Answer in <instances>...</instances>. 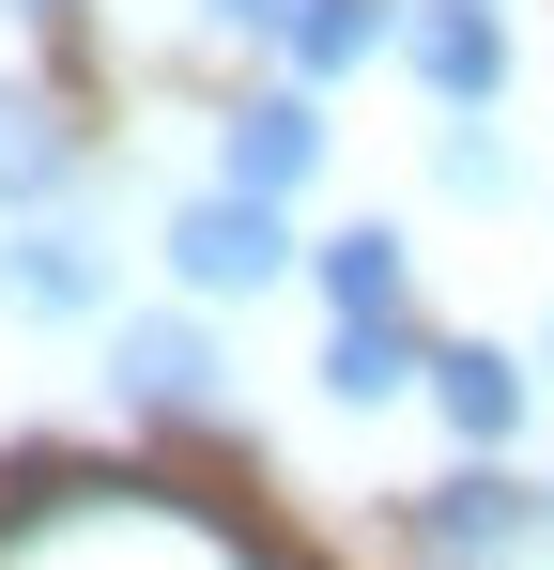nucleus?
<instances>
[{"mask_svg":"<svg viewBox=\"0 0 554 570\" xmlns=\"http://www.w3.org/2000/svg\"><path fill=\"white\" fill-rule=\"evenodd\" d=\"M0 570H263V556L170 493H139V478H62L47 509L0 524Z\"/></svg>","mask_w":554,"mask_h":570,"instance_id":"obj_1","label":"nucleus"},{"mask_svg":"<svg viewBox=\"0 0 554 570\" xmlns=\"http://www.w3.org/2000/svg\"><path fill=\"white\" fill-rule=\"evenodd\" d=\"M293 263H308V247H293V216H277V200H247V186L170 200V278H185V293H277Z\"/></svg>","mask_w":554,"mask_h":570,"instance_id":"obj_2","label":"nucleus"},{"mask_svg":"<svg viewBox=\"0 0 554 570\" xmlns=\"http://www.w3.org/2000/svg\"><path fill=\"white\" fill-rule=\"evenodd\" d=\"M400 62L447 108H493L508 94V16H493V0H400Z\"/></svg>","mask_w":554,"mask_h":570,"instance_id":"obj_3","label":"nucleus"},{"mask_svg":"<svg viewBox=\"0 0 554 570\" xmlns=\"http://www.w3.org/2000/svg\"><path fill=\"white\" fill-rule=\"evenodd\" d=\"M416 540H432L447 570H493V556H524V540H540V493H524L508 463H462L447 493H416Z\"/></svg>","mask_w":554,"mask_h":570,"instance_id":"obj_4","label":"nucleus"},{"mask_svg":"<svg viewBox=\"0 0 554 570\" xmlns=\"http://www.w3.org/2000/svg\"><path fill=\"white\" fill-rule=\"evenodd\" d=\"M324 170V108L308 94H247L231 124H216V186H247V200H293Z\"/></svg>","mask_w":554,"mask_h":570,"instance_id":"obj_5","label":"nucleus"},{"mask_svg":"<svg viewBox=\"0 0 554 570\" xmlns=\"http://www.w3.org/2000/svg\"><path fill=\"white\" fill-rule=\"evenodd\" d=\"M108 385H123L139 416H200V401H216V340L170 324V308H139V324L108 340Z\"/></svg>","mask_w":554,"mask_h":570,"instance_id":"obj_6","label":"nucleus"},{"mask_svg":"<svg viewBox=\"0 0 554 570\" xmlns=\"http://www.w3.org/2000/svg\"><path fill=\"white\" fill-rule=\"evenodd\" d=\"M432 416H447L462 448H508L524 432V355L508 340H432Z\"/></svg>","mask_w":554,"mask_h":570,"instance_id":"obj_7","label":"nucleus"},{"mask_svg":"<svg viewBox=\"0 0 554 570\" xmlns=\"http://www.w3.org/2000/svg\"><path fill=\"white\" fill-rule=\"evenodd\" d=\"M308 278H324V308H339V324H385L416 263H400V232H385V216H355V232H324V247H308Z\"/></svg>","mask_w":554,"mask_h":570,"instance_id":"obj_8","label":"nucleus"},{"mask_svg":"<svg viewBox=\"0 0 554 570\" xmlns=\"http://www.w3.org/2000/svg\"><path fill=\"white\" fill-rule=\"evenodd\" d=\"M400 385H432V340H416V324H400V308H385V324H339V340H324V401H400Z\"/></svg>","mask_w":554,"mask_h":570,"instance_id":"obj_9","label":"nucleus"},{"mask_svg":"<svg viewBox=\"0 0 554 570\" xmlns=\"http://www.w3.org/2000/svg\"><path fill=\"white\" fill-rule=\"evenodd\" d=\"M0 293L62 324V308H92V293H108V263H92V247H78V232H62V216H31V232L0 247Z\"/></svg>","mask_w":554,"mask_h":570,"instance_id":"obj_10","label":"nucleus"},{"mask_svg":"<svg viewBox=\"0 0 554 570\" xmlns=\"http://www.w3.org/2000/svg\"><path fill=\"white\" fill-rule=\"evenodd\" d=\"M369 47H400V0H308V31H293L308 78H355Z\"/></svg>","mask_w":554,"mask_h":570,"instance_id":"obj_11","label":"nucleus"},{"mask_svg":"<svg viewBox=\"0 0 554 570\" xmlns=\"http://www.w3.org/2000/svg\"><path fill=\"white\" fill-rule=\"evenodd\" d=\"M47 186H62V124L31 94H0V200H47Z\"/></svg>","mask_w":554,"mask_h":570,"instance_id":"obj_12","label":"nucleus"},{"mask_svg":"<svg viewBox=\"0 0 554 570\" xmlns=\"http://www.w3.org/2000/svg\"><path fill=\"white\" fill-rule=\"evenodd\" d=\"M432 170H447V200H508V139H477V124H447V155H432Z\"/></svg>","mask_w":554,"mask_h":570,"instance_id":"obj_13","label":"nucleus"},{"mask_svg":"<svg viewBox=\"0 0 554 570\" xmlns=\"http://www.w3.org/2000/svg\"><path fill=\"white\" fill-rule=\"evenodd\" d=\"M200 16H216V31H263V47H293V31H308V0H200Z\"/></svg>","mask_w":554,"mask_h":570,"instance_id":"obj_14","label":"nucleus"},{"mask_svg":"<svg viewBox=\"0 0 554 570\" xmlns=\"http://www.w3.org/2000/svg\"><path fill=\"white\" fill-rule=\"evenodd\" d=\"M16 16H62V0H16Z\"/></svg>","mask_w":554,"mask_h":570,"instance_id":"obj_15","label":"nucleus"}]
</instances>
